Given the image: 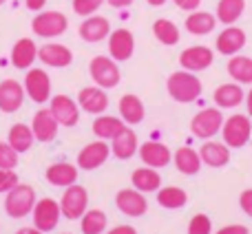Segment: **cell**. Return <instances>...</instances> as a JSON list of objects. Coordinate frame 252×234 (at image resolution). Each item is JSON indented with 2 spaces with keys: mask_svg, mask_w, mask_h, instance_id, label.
I'll return each instance as SVG.
<instances>
[{
  "mask_svg": "<svg viewBox=\"0 0 252 234\" xmlns=\"http://www.w3.org/2000/svg\"><path fill=\"white\" fill-rule=\"evenodd\" d=\"M166 91L179 104H190V102H197L201 97V91H204V84L197 78V73H190V71H175V73L168 75L166 80Z\"/></svg>",
  "mask_w": 252,
  "mask_h": 234,
  "instance_id": "obj_1",
  "label": "cell"
},
{
  "mask_svg": "<svg viewBox=\"0 0 252 234\" xmlns=\"http://www.w3.org/2000/svg\"><path fill=\"white\" fill-rule=\"evenodd\" d=\"M35 190L29 183H18L16 188L4 195V212L11 219H25L27 214L33 212L35 205Z\"/></svg>",
  "mask_w": 252,
  "mask_h": 234,
  "instance_id": "obj_2",
  "label": "cell"
},
{
  "mask_svg": "<svg viewBox=\"0 0 252 234\" xmlns=\"http://www.w3.org/2000/svg\"><path fill=\"white\" fill-rule=\"evenodd\" d=\"M221 137L228 148H244L252 137V124L250 117L244 113H235L223 119Z\"/></svg>",
  "mask_w": 252,
  "mask_h": 234,
  "instance_id": "obj_3",
  "label": "cell"
},
{
  "mask_svg": "<svg viewBox=\"0 0 252 234\" xmlns=\"http://www.w3.org/2000/svg\"><path fill=\"white\" fill-rule=\"evenodd\" d=\"M89 73H91V80L95 82V87L100 88H115L122 80V73H120L118 62L111 56H95L91 62H89Z\"/></svg>",
  "mask_w": 252,
  "mask_h": 234,
  "instance_id": "obj_4",
  "label": "cell"
},
{
  "mask_svg": "<svg viewBox=\"0 0 252 234\" xmlns=\"http://www.w3.org/2000/svg\"><path fill=\"white\" fill-rule=\"evenodd\" d=\"M69 29V20L62 11H38L35 18L31 20V31H33L38 38L44 40H53L58 35H62Z\"/></svg>",
  "mask_w": 252,
  "mask_h": 234,
  "instance_id": "obj_5",
  "label": "cell"
},
{
  "mask_svg": "<svg viewBox=\"0 0 252 234\" xmlns=\"http://www.w3.org/2000/svg\"><path fill=\"white\" fill-rule=\"evenodd\" d=\"M223 113L217 106H208V109H201L199 113L190 119V133L199 139H213L217 133H221L223 126Z\"/></svg>",
  "mask_w": 252,
  "mask_h": 234,
  "instance_id": "obj_6",
  "label": "cell"
},
{
  "mask_svg": "<svg viewBox=\"0 0 252 234\" xmlns=\"http://www.w3.org/2000/svg\"><path fill=\"white\" fill-rule=\"evenodd\" d=\"M60 210L62 217L69 219V221H75V219H82V214L89 210V192L84 186L80 183H73V186L64 188L60 199Z\"/></svg>",
  "mask_w": 252,
  "mask_h": 234,
  "instance_id": "obj_7",
  "label": "cell"
},
{
  "mask_svg": "<svg viewBox=\"0 0 252 234\" xmlns=\"http://www.w3.org/2000/svg\"><path fill=\"white\" fill-rule=\"evenodd\" d=\"M25 93L31 102L35 104H47L51 100V78H49L47 71L42 69H27V75H25Z\"/></svg>",
  "mask_w": 252,
  "mask_h": 234,
  "instance_id": "obj_8",
  "label": "cell"
},
{
  "mask_svg": "<svg viewBox=\"0 0 252 234\" xmlns=\"http://www.w3.org/2000/svg\"><path fill=\"white\" fill-rule=\"evenodd\" d=\"M31 217H33V226L38 228V230H42L44 234L56 230L58 223H60L62 219V210H60V201L51 199V197H44V199H38L33 205V212H31Z\"/></svg>",
  "mask_w": 252,
  "mask_h": 234,
  "instance_id": "obj_9",
  "label": "cell"
},
{
  "mask_svg": "<svg viewBox=\"0 0 252 234\" xmlns=\"http://www.w3.org/2000/svg\"><path fill=\"white\" fill-rule=\"evenodd\" d=\"M111 157V146L104 142V139H97V142H89L82 150L78 152V159H75V166L80 170H97L100 166L106 164V159Z\"/></svg>",
  "mask_w": 252,
  "mask_h": 234,
  "instance_id": "obj_10",
  "label": "cell"
},
{
  "mask_svg": "<svg viewBox=\"0 0 252 234\" xmlns=\"http://www.w3.org/2000/svg\"><path fill=\"white\" fill-rule=\"evenodd\" d=\"M215 62V53L210 47L206 44H192V47H186L179 56V64H182L184 71H190V73H199V71L210 69Z\"/></svg>",
  "mask_w": 252,
  "mask_h": 234,
  "instance_id": "obj_11",
  "label": "cell"
},
{
  "mask_svg": "<svg viewBox=\"0 0 252 234\" xmlns=\"http://www.w3.org/2000/svg\"><path fill=\"white\" fill-rule=\"evenodd\" d=\"M115 205L118 210L126 217H144L148 212V201H146V195L135 188H122V190L115 195Z\"/></svg>",
  "mask_w": 252,
  "mask_h": 234,
  "instance_id": "obj_12",
  "label": "cell"
},
{
  "mask_svg": "<svg viewBox=\"0 0 252 234\" xmlns=\"http://www.w3.org/2000/svg\"><path fill=\"white\" fill-rule=\"evenodd\" d=\"M49 111L53 113V117L58 119L60 126H75L80 121V106L78 100L69 95H51L49 100Z\"/></svg>",
  "mask_w": 252,
  "mask_h": 234,
  "instance_id": "obj_13",
  "label": "cell"
},
{
  "mask_svg": "<svg viewBox=\"0 0 252 234\" xmlns=\"http://www.w3.org/2000/svg\"><path fill=\"white\" fill-rule=\"evenodd\" d=\"M135 53V35L126 27L113 29L109 35V56L115 62H126L130 60Z\"/></svg>",
  "mask_w": 252,
  "mask_h": 234,
  "instance_id": "obj_14",
  "label": "cell"
},
{
  "mask_svg": "<svg viewBox=\"0 0 252 234\" xmlns=\"http://www.w3.org/2000/svg\"><path fill=\"white\" fill-rule=\"evenodd\" d=\"M38 60L44 66H51V69H66L73 62V53L66 44L60 42H47L38 49Z\"/></svg>",
  "mask_w": 252,
  "mask_h": 234,
  "instance_id": "obj_15",
  "label": "cell"
},
{
  "mask_svg": "<svg viewBox=\"0 0 252 234\" xmlns=\"http://www.w3.org/2000/svg\"><path fill=\"white\" fill-rule=\"evenodd\" d=\"M31 130H33L35 142L40 144H49L58 137V130H60V124L53 117V113L49 109H38V113L31 119Z\"/></svg>",
  "mask_w": 252,
  "mask_h": 234,
  "instance_id": "obj_16",
  "label": "cell"
},
{
  "mask_svg": "<svg viewBox=\"0 0 252 234\" xmlns=\"http://www.w3.org/2000/svg\"><path fill=\"white\" fill-rule=\"evenodd\" d=\"M246 42H248L246 31L241 29V27H237V25H230V27H226V29L217 35L215 47H217V51L221 53V56L232 58V56H237V53L246 47Z\"/></svg>",
  "mask_w": 252,
  "mask_h": 234,
  "instance_id": "obj_17",
  "label": "cell"
},
{
  "mask_svg": "<svg viewBox=\"0 0 252 234\" xmlns=\"http://www.w3.org/2000/svg\"><path fill=\"white\" fill-rule=\"evenodd\" d=\"M139 159L144 166H151V168H166V166L173 161V152L166 144L161 142H144L137 150Z\"/></svg>",
  "mask_w": 252,
  "mask_h": 234,
  "instance_id": "obj_18",
  "label": "cell"
},
{
  "mask_svg": "<svg viewBox=\"0 0 252 234\" xmlns=\"http://www.w3.org/2000/svg\"><path fill=\"white\" fill-rule=\"evenodd\" d=\"M78 106L89 115H102L109 109V95L100 87H84L78 93Z\"/></svg>",
  "mask_w": 252,
  "mask_h": 234,
  "instance_id": "obj_19",
  "label": "cell"
},
{
  "mask_svg": "<svg viewBox=\"0 0 252 234\" xmlns=\"http://www.w3.org/2000/svg\"><path fill=\"white\" fill-rule=\"evenodd\" d=\"M111 31H113V29H111L109 18H104V16H89V18H84V20H82L78 33H80V38H82L84 42L95 44V42H102V40L109 38Z\"/></svg>",
  "mask_w": 252,
  "mask_h": 234,
  "instance_id": "obj_20",
  "label": "cell"
},
{
  "mask_svg": "<svg viewBox=\"0 0 252 234\" xmlns=\"http://www.w3.org/2000/svg\"><path fill=\"white\" fill-rule=\"evenodd\" d=\"M25 87L18 80H2L0 82V111L2 113H16L25 102Z\"/></svg>",
  "mask_w": 252,
  "mask_h": 234,
  "instance_id": "obj_21",
  "label": "cell"
},
{
  "mask_svg": "<svg viewBox=\"0 0 252 234\" xmlns=\"http://www.w3.org/2000/svg\"><path fill=\"white\" fill-rule=\"evenodd\" d=\"M11 64L13 69H20V71H27L33 66V62L38 60V47L31 38H20L13 42L11 47Z\"/></svg>",
  "mask_w": 252,
  "mask_h": 234,
  "instance_id": "obj_22",
  "label": "cell"
},
{
  "mask_svg": "<svg viewBox=\"0 0 252 234\" xmlns=\"http://www.w3.org/2000/svg\"><path fill=\"white\" fill-rule=\"evenodd\" d=\"M137 150H139V139L130 126H126L122 133L111 139V155H113L115 159L126 161L133 155H137Z\"/></svg>",
  "mask_w": 252,
  "mask_h": 234,
  "instance_id": "obj_23",
  "label": "cell"
},
{
  "mask_svg": "<svg viewBox=\"0 0 252 234\" xmlns=\"http://www.w3.org/2000/svg\"><path fill=\"white\" fill-rule=\"evenodd\" d=\"M78 170H80L78 166L69 164V161H56V164H51L47 168L44 177L56 188H69L73 183H78Z\"/></svg>",
  "mask_w": 252,
  "mask_h": 234,
  "instance_id": "obj_24",
  "label": "cell"
},
{
  "mask_svg": "<svg viewBox=\"0 0 252 234\" xmlns=\"http://www.w3.org/2000/svg\"><path fill=\"white\" fill-rule=\"evenodd\" d=\"M213 100H215V104H217V109H237V106L246 100V93H244V88H241V84L226 82L215 88Z\"/></svg>",
  "mask_w": 252,
  "mask_h": 234,
  "instance_id": "obj_25",
  "label": "cell"
},
{
  "mask_svg": "<svg viewBox=\"0 0 252 234\" xmlns=\"http://www.w3.org/2000/svg\"><path fill=\"white\" fill-rule=\"evenodd\" d=\"M120 117L126 126H135V124H142L144 117H146V109H144V102L139 100L137 95L133 93H126V95L120 97Z\"/></svg>",
  "mask_w": 252,
  "mask_h": 234,
  "instance_id": "obj_26",
  "label": "cell"
},
{
  "mask_svg": "<svg viewBox=\"0 0 252 234\" xmlns=\"http://www.w3.org/2000/svg\"><path fill=\"white\" fill-rule=\"evenodd\" d=\"M201 164L210 166V168H223L230 161V148L223 142H206L199 148Z\"/></svg>",
  "mask_w": 252,
  "mask_h": 234,
  "instance_id": "obj_27",
  "label": "cell"
},
{
  "mask_svg": "<svg viewBox=\"0 0 252 234\" xmlns=\"http://www.w3.org/2000/svg\"><path fill=\"white\" fill-rule=\"evenodd\" d=\"M130 183H133L135 190L144 192H157L161 188V177L157 173V168H151V166H139L130 173Z\"/></svg>",
  "mask_w": 252,
  "mask_h": 234,
  "instance_id": "obj_28",
  "label": "cell"
},
{
  "mask_svg": "<svg viewBox=\"0 0 252 234\" xmlns=\"http://www.w3.org/2000/svg\"><path fill=\"white\" fill-rule=\"evenodd\" d=\"M173 164H175V168L179 170L182 175H197L201 170V157H199V152L195 150V148H190V146H182V148H177V150L173 152Z\"/></svg>",
  "mask_w": 252,
  "mask_h": 234,
  "instance_id": "obj_29",
  "label": "cell"
},
{
  "mask_svg": "<svg viewBox=\"0 0 252 234\" xmlns=\"http://www.w3.org/2000/svg\"><path fill=\"white\" fill-rule=\"evenodd\" d=\"M184 27H186V31L190 35H208L215 31V27H217V16H213L210 11H190L186 18V22H184Z\"/></svg>",
  "mask_w": 252,
  "mask_h": 234,
  "instance_id": "obj_30",
  "label": "cell"
},
{
  "mask_svg": "<svg viewBox=\"0 0 252 234\" xmlns=\"http://www.w3.org/2000/svg\"><path fill=\"white\" fill-rule=\"evenodd\" d=\"M126 128V124L122 121V117L115 115H97L95 121H93V135L97 139H104V142H111L115 135H120Z\"/></svg>",
  "mask_w": 252,
  "mask_h": 234,
  "instance_id": "obj_31",
  "label": "cell"
},
{
  "mask_svg": "<svg viewBox=\"0 0 252 234\" xmlns=\"http://www.w3.org/2000/svg\"><path fill=\"white\" fill-rule=\"evenodd\" d=\"M7 144L18 152V155L31 150V146L35 144V137H33V130H31V126H27V124H13L11 128H9Z\"/></svg>",
  "mask_w": 252,
  "mask_h": 234,
  "instance_id": "obj_32",
  "label": "cell"
},
{
  "mask_svg": "<svg viewBox=\"0 0 252 234\" xmlns=\"http://www.w3.org/2000/svg\"><path fill=\"white\" fill-rule=\"evenodd\" d=\"M228 75L232 78V82L237 84H252V58L248 56H232L226 64Z\"/></svg>",
  "mask_w": 252,
  "mask_h": 234,
  "instance_id": "obj_33",
  "label": "cell"
},
{
  "mask_svg": "<svg viewBox=\"0 0 252 234\" xmlns=\"http://www.w3.org/2000/svg\"><path fill=\"white\" fill-rule=\"evenodd\" d=\"M157 204L166 210H179L188 204V192L179 186H164L157 190Z\"/></svg>",
  "mask_w": 252,
  "mask_h": 234,
  "instance_id": "obj_34",
  "label": "cell"
},
{
  "mask_svg": "<svg viewBox=\"0 0 252 234\" xmlns=\"http://www.w3.org/2000/svg\"><path fill=\"white\" fill-rule=\"evenodd\" d=\"M153 35L157 38V42H161L164 47H175L179 42V27L168 18H157L153 22Z\"/></svg>",
  "mask_w": 252,
  "mask_h": 234,
  "instance_id": "obj_35",
  "label": "cell"
},
{
  "mask_svg": "<svg viewBox=\"0 0 252 234\" xmlns=\"http://www.w3.org/2000/svg\"><path fill=\"white\" fill-rule=\"evenodd\" d=\"M246 0H219L217 2V22L230 27L244 16Z\"/></svg>",
  "mask_w": 252,
  "mask_h": 234,
  "instance_id": "obj_36",
  "label": "cell"
},
{
  "mask_svg": "<svg viewBox=\"0 0 252 234\" xmlns=\"http://www.w3.org/2000/svg\"><path fill=\"white\" fill-rule=\"evenodd\" d=\"M106 226H109V219H106V214L100 208L87 210L82 214V219H80V230H82V234H104Z\"/></svg>",
  "mask_w": 252,
  "mask_h": 234,
  "instance_id": "obj_37",
  "label": "cell"
},
{
  "mask_svg": "<svg viewBox=\"0 0 252 234\" xmlns=\"http://www.w3.org/2000/svg\"><path fill=\"white\" fill-rule=\"evenodd\" d=\"M186 234H213V221H210V217L204 212H197L195 217L188 221Z\"/></svg>",
  "mask_w": 252,
  "mask_h": 234,
  "instance_id": "obj_38",
  "label": "cell"
},
{
  "mask_svg": "<svg viewBox=\"0 0 252 234\" xmlns=\"http://www.w3.org/2000/svg\"><path fill=\"white\" fill-rule=\"evenodd\" d=\"M18 157L20 155H18L7 142H0V168L2 170H16L18 161H20Z\"/></svg>",
  "mask_w": 252,
  "mask_h": 234,
  "instance_id": "obj_39",
  "label": "cell"
},
{
  "mask_svg": "<svg viewBox=\"0 0 252 234\" xmlns=\"http://www.w3.org/2000/svg\"><path fill=\"white\" fill-rule=\"evenodd\" d=\"M104 2L106 0H73V11L82 18H89V16H95Z\"/></svg>",
  "mask_w": 252,
  "mask_h": 234,
  "instance_id": "obj_40",
  "label": "cell"
},
{
  "mask_svg": "<svg viewBox=\"0 0 252 234\" xmlns=\"http://www.w3.org/2000/svg\"><path fill=\"white\" fill-rule=\"evenodd\" d=\"M20 183L16 170H2L0 168V195H7L11 188H16Z\"/></svg>",
  "mask_w": 252,
  "mask_h": 234,
  "instance_id": "obj_41",
  "label": "cell"
},
{
  "mask_svg": "<svg viewBox=\"0 0 252 234\" xmlns=\"http://www.w3.org/2000/svg\"><path fill=\"white\" fill-rule=\"evenodd\" d=\"M239 208H241V212L248 214L252 219V188H246L239 195Z\"/></svg>",
  "mask_w": 252,
  "mask_h": 234,
  "instance_id": "obj_42",
  "label": "cell"
},
{
  "mask_svg": "<svg viewBox=\"0 0 252 234\" xmlns=\"http://www.w3.org/2000/svg\"><path fill=\"white\" fill-rule=\"evenodd\" d=\"M215 234H250V230L244 226V223H230V226L219 228Z\"/></svg>",
  "mask_w": 252,
  "mask_h": 234,
  "instance_id": "obj_43",
  "label": "cell"
},
{
  "mask_svg": "<svg viewBox=\"0 0 252 234\" xmlns=\"http://www.w3.org/2000/svg\"><path fill=\"white\" fill-rule=\"evenodd\" d=\"M175 4H177V9H182V11H197L201 4V0H173Z\"/></svg>",
  "mask_w": 252,
  "mask_h": 234,
  "instance_id": "obj_44",
  "label": "cell"
},
{
  "mask_svg": "<svg viewBox=\"0 0 252 234\" xmlns=\"http://www.w3.org/2000/svg\"><path fill=\"white\" fill-rule=\"evenodd\" d=\"M44 4H47V0H25V7L29 9V11H33V13L42 11Z\"/></svg>",
  "mask_w": 252,
  "mask_h": 234,
  "instance_id": "obj_45",
  "label": "cell"
},
{
  "mask_svg": "<svg viewBox=\"0 0 252 234\" xmlns=\"http://www.w3.org/2000/svg\"><path fill=\"white\" fill-rule=\"evenodd\" d=\"M104 234H137V230H135L133 226H115V228H111V230L104 232Z\"/></svg>",
  "mask_w": 252,
  "mask_h": 234,
  "instance_id": "obj_46",
  "label": "cell"
},
{
  "mask_svg": "<svg viewBox=\"0 0 252 234\" xmlns=\"http://www.w3.org/2000/svg\"><path fill=\"white\" fill-rule=\"evenodd\" d=\"M106 2H109L111 7H115V9H126V7H130L135 0H106Z\"/></svg>",
  "mask_w": 252,
  "mask_h": 234,
  "instance_id": "obj_47",
  "label": "cell"
},
{
  "mask_svg": "<svg viewBox=\"0 0 252 234\" xmlns=\"http://www.w3.org/2000/svg\"><path fill=\"white\" fill-rule=\"evenodd\" d=\"M16 234H44V232L33 226V228H20V230H16Z\"/></svg>",
  "mask_w": 252,
  "mask_h": 234,
  "instance_id": "obj_48",
  "label": "cell"
},
{
  "mask_svg": "<svg viewBox=\"0 0 252 234\" xmlns=\"http://www.w3.org/2000/svg\"><path fill=\"white\" fill-rule=\"evenodd\" d=\"M246 111H248V117H250V119H252V88H250V93H248V95H246Z\"/></svg>",
  "mask_w": 252,
  "mask_h": 234,
  "instance_id": "obj_49",
  "label": "cell"
},
{
  "mask_svg": "<svg viewBox=\"0 0 252 234\" xmlns=\"http://www.w3.org/2000/svg\"><path fill=\"white\" fill-rule=\"evenodd\" d=\"M148 4H151V7H164L166 2H168V0H146Z\"/></svg>",
  "mask_w": 252,
  "mask_h": 234,
  "instance_id": "obj_50",
  "label": "cell"
},
{
  "mask_svg": "<svg viewBox=\"0 0 252 234\" xmlns=\"http://www.w3.org/2000/svg\"><path fill=\"white\" fill-rule=\"evenodd\" d=\"M4 2H7V0H0V4H4Z\"/></svg>",
  "mask_w": 252,
  "mask_h": 234,
  "instance_id": "obj_51",
  "label": "cell"
},
{
  "mask_svg": "<svg viewBox=\"0 0 252 234\" xmlns=\"http://www.w3.org/2000/svg\"><path fill=\"white\" fill-rule=\"evenodd\" d=\"M250 144H252V137H250Z\"/></svg>",
  "mask_w": 252,
  "mask_h": 234,
  "instance_id": "obj_52",
  "label": "cell"
},
{
  "mask_svg": "<svg viewBox=\"0 0 252 234\" xmlns=\"http://www.w3.org/2000/svg\"><path fill=\"white\" fill-rule=\"evenodd\" d=\"M64 234H69V232H64Z\"/></svg>",
  "mask_w": 252,
  "mask_h": 234,
  "instance_id": "obj_53",
  "label": "cell"
}]
</instances>
